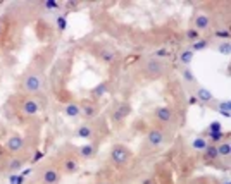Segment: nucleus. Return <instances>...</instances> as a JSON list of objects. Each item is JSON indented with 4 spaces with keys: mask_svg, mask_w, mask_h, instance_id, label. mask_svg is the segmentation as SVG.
<instances>
[{
    "mask_svg": "<svg viewBox=\"0 0 231 184\" xmlns=\"http://www.w3.org/2000/svg\"><path fill=\"white\" fill-rule=\"evenodd\" d=\"M164 69H166V66L157 59L147 60L145 66H143V72H145L147 76H150V77H159L160 74H164Z\"/></svg>",
    "mask_w": 231,
    "mask_h": 184,
    "instance_id": "nucleus-1",
    "label": "nucleus"
},
{
    "mask_svg": "<svg viewBox=\"0 0 231 184\" xmlns=\"http://www.w3.org/2000/svg\"><path fill=\"white\" fill-rule=\"evenodd\" d=\"M111 160L116 165H124V163H128V160H130V153H128V150L124 146L117 145V146H114L111 150Z\"/></svg>",
    "mask_w": 231,
    "mask_h": 184,
    "instance_id": "nucleus-2",
    "label": "nucleus"
},
{
    "mask_svg": "<svg viewBox=\"0 0 231 184\" xmlns=\"http://www.w3.org/2000/svg\"><path fill=\"white\" fill-rule=\"evenodd\" d=\"M41 88V79L36 74H28L24 79H22V90L28 93H36Z\"/></svg>",
    "mask_w": 231,
    "mask_h": 184,
    "instance_id": "nucleus-3",
    "label": "nucleus"
},
{
    "mask_svg": "<svg viewBox=\"0 0 231 184\" xmlns=\"http://www.w3.org/2000/svg\"><path fill=\"white\" fill-rule=\"evenodd\" d=\"M60 179V174L55 167H49V169H45L43 174H41V182L43 184H57Z\"/></svg>",
    "mask_w": 231,
    "mask_h": 184,
    "instance_id": "nucleus-4",
    "label": "nucleus"
},
{
    "mask_svg": "<svg viewBox=\"0 0 231 184\" xmlns=\"http://www.w3.org/2000/svg\"><path fill=\"white\" fill-rule=\"evenodd\" d=\"M147 140H148V143L152 146H160V145L164 143V133L159 131V129H152L148 133V136H147Z\"/></svg>",
    "mask_w": 231,
    "mask_h": 184,
    "instance_id": "nucleus-5",
    "label": "nucleus"
},
{
    "mask_svg": "<svg viewBox=\"0 0 231 184\" xmlns=\"http://www.w3.org/2000/svg\"><path fill=\"white\" fill-rule=\"evenodd\" d=\"M155 119L160 122H164V124H167V122L172 121V112L169 107H159L155 110Z\"/></svg>",
    "mask_w": 231,
    "mask_h": 184,
    "instance_id": "nucleus-6",
    "label": "nucleus"
},
{
    "mask_svg": "<svg viewBox=\"0 0 231 184\" xmlns=\"http://www.w3.org/2000/svg\"><path fill=\"white\" fill-rule=\"evenodd\" d=\"M130 105L128 103H121L119 107L114 110V114H112V119H114V122H121V121H124L126 119V115L130 114Z\"/></svg>",
    "mask_w": 231,
    "mask_h": 184,
    "instance_id": "nucleus-7",
    "label": "nucleus"
},
{
    "mask_svg": "<svg viewBox=\"0 0 231 184\" xmlns=\"http://www.w3.org/2000/svg\"><path fill=\"white\" fill-rule=\"evenodd\" d=\"M21 108H22V112L26 115H35L38 112V103H36V100H33V98H26L24 102H22V105H21Z\"/></svg>",
    "mask_w": 231,
    "mask_h": 184,
    "instance_id": "nucleus-8",
    "label": "nucleus"
},
{
    "mask_svg": "<svg viewBox=\"0 0 231 184\" xmlns=\"http://www.w3.org/2000/svg\"><path fill=\"white\" fill-rule=\"evenodd\" d=\"M7 148L12 153H17V151H21L22 148H24V140L19 138V136H11L7 140Z\"/></svg>",
    "mask_w": 231,
    "mask_h": 184,
    "instance_id": "nucleus-9",
    "label": "nucleus"
},
{
    "mask_svg": "<svg viewBox=\"0 0 231 184\" xmlns=\"http://www.w3.org/2000/svg\"><path fill=\"white\" fill-rule=\"evenodd\" d=\"M195 26H197V28H195V30L197 31H204V30H207V28H209L210 26V19L207 17V16H197V19H195Z\"/></svg>",
    "mask_w": 231,
    "mask_h": 184,
    "instance_id": "nucleus-10",
    "label": "nucleus"
},
{
    "mask_svg": "<svg viewBox=\"0 0 231 184\" xmlns=\"http://www.w3.org/2000/svg\"><path fill=\"white\" fill-rule=\"evenodd\" d=\"M62 169H64V172L73 174V172H76V170H78V162H76L73 157H67V159L64 160V163H62Z\"/></svg>",
    "mask_w": 231,
    "mask_h": 184,
    "instance_id": "nucleus-11",
    "label": "nucleus"
},
{
    "mask_svg": "<svg viewBox=\"0 0 231 184\" xmlns=\"http://www.w3.org/2000/svg\"><path fill=\"white\" fill-rule=\"evenodd\" d=\"M204 151H205V159H207V160H216L217 157H219V153H217V146H216V145H207Z\"/></svg>",
    "mask_w": 231,
    "mask_h": 184,
    "instance_id": "nucleus-12",
    "label": "nucleus"
},
{
    "mask_svg": "<svg viewBox=\"0 0 231 184\" xmlns=\"http://www.w3.org/2000/svg\"><path fill=\"white\" fill-rule=\"evenodd\" d=\"M197 100H200V102H212V93L209 91V90H205V88H198L197 91Z\"/></svg>",
    "mask_w": 231,
    "mask_h": 184,
    "instance_id": "nucleus-13",
    "label": "nucleus"
},
{
    "mask_svg": "<svg viewBox=\"0 0 231 184\" xmlns=\"http://www.w3.org/2000/svg\"><path fill=\"white\" fill-rule=\"evenodd\" d=\"M79 112H81V108H79L76 103H69V105L66 107V114L69 115V117H78Z\"/></svg>",
    "mask_w": 231,
    "mask_h": 184,
    "instance_id": "nucleus-14",
    "label": "nucleus"
},
{
    "mask_svg": "<svg viewBox=\"0 0 231 184\" xmlns=\"http://www.w3.org/2000/svg\"><path fill=\"white\" fill-rule=\"evenodd\" d=\"M179 60L183 64H190L193 60V50H183L181 55H179Z\"/></svg>",
    "mask_w": 231,
    "mask_h": 184,
    "instance_id": "nucleus-15",
    "label": "nucleus"
},
{
    "mask_svg": "<svg viewBox=\"0 0 231 184\" xmlns=\"http://www.w3.org/2000/svg\"><path fill=\"white\" fill-rule=\"evenodd\" d=\"M79 153H81V157H85V159H90V157H93L95 148L92 146V145H85V146H81Z\"/></svg>",
    "mask_w": 231,
    "mask_h": 184,
    "instance_id": "nucleus-16",
    "label": "nucleus"
},
{
    "mask_svg": "<svg viewBox=\"0 0 231 184\" xmlns=\"http://www.w3.org/2000/svg\"><path fill=\"white\" fill-rule=\"evenodd\" d=\"M217 153H219L221 157H229V153H231L229 143H221L219 146H217Z\"/></svg>",
    "mask_w": 231,
    "mask_h": 184,
    "instance_id": "nucleus-17",
    "label": "nucleus"
},
{
    "mask_svg": "<svg viewBox=\"0 0 231 184\" xmlns=\"http://www.w3.org/2000/svg\"><path fill=\"white\" fill-rule=\"evenodd\" d=\"M205 146H207V141H205L204 138H197V140H193V148H195V150H205Z\"/></svg>",
    "mask_w": 231,
    "mask_h": 184,
    "instance_id": "nucleus-18",
    "label": "nucleus"
},
{
    "mask_svg": "<svg viewBox=\"0 0 231 184\" xmlns=\"http://www.w3.org/2000/svg\"><path fill=\"white\" fill-rule=\"evenodd\" d=\"M186 38H188V40L197 41L198 38H200V31H197V30H193V28H191V30H188V31H186Z\"/></svg>",
    "mask_w": 231,
    "mask_h": 184,
    "instance_id": "nucleus-19",
    "label": "nucleus"
},
{
    "mask_svg": "<svg viewBox=\"0 0 231 184\" xmlns=\"http://www.w3.org/2000/svg\"><path fill=\"white\" fill-rule=\"evenodd\" d=\"M21 165H22V162L19 159H14V160H11V163H9V170H12V172H16V170H19L21 169Z\"/></svg>",
    "mask_w": 231,
    "mask_h": 184,
    "instance_id": "nucleus-20",
    "label": "nucleus"
},
{
    "mask_svg": "<svg viewBox=\"0 0 231 184\" xmlns=\"http://www.w3.org/2000/svg\"><path fill=\"white\" fill-rule=\"evenodd\" d=\"M219 110L223 112L224 117H229V115H231V112H229V102H223V103H221V105H219Z\"/></svg>",
    "mask_w": 231,
    "mask_h": 184,
    "instance_id": "nucleus-21",
    "label": "nucleus"
},
{
    "mask_svg": "<svg viewBox=\"0 0 231 184\" xmlns=\"http://www.w3.org/2000/svg\"><path fill=\"white\" fill-rule=\"evenodd\" d=\"M95 112H97V108H95V107H92V105H83V114H85L86 117L95 115Z\"/></svg>",
    "mask_w": 231,
    "mask_h": 184,
    "instance_id": "nucleus-22",
    "label": "nucleus"
},
{
    "mask_svg": "<svg viewBox=\"0 0 231 184\" xmlns=\"http://www.w3.org/2000/svg\"><path fill=\"white\" fill-rule=\"evenodd\" d=\"M102 60H104V62H112V60H114V53H112L111 50H104L102 52Z\"/></svg>",
    "mask_w": 231,
    "mask_h": 184,
    "instance_id": "nucleus-23",
    "label": "nucleus"
},
{
    "mask_svg": "<svg viewBox=\"0 0 231 184\" xmlns=\"http://www.w3.org/2000/svg\"><path fill=\"white\" fill-rule=\"evenodd\" d=\"M78 134H79V136H81V138H88L90 134H92V131H90V127H86V126H83V127H81V129H79V131H78Z\"/></svg>",
    "mask_w": 231,
    "mask_h": 184,
    "instance_id": "nucleus-24",
    "label": "nucleus"
},
{
    "mask_svg": "<svg viewBox=\"0 0 231 184\" xmlns=\"http://www.w3.org/2000/svg\"><path fill=\"white\" fill-rule=\"evenodd\" d=\"M205 47H207V40H200V41H195L193 43V50H202Z\"/></svg>",
    "mask_w": 231,
    "mask_h": 184,
    "instance_id": "nucleus-25",
    "label": "nucleus"
},
{
    "mask_svg": "<svg viewBox=\"0 0 231 184\" xmlns=\"http://www.w3.org/2000/svg\"><path fill=\"white\" fill-rule=\"evenodd\" d=\"M219 52H221V53H229V52H231V45L228 43V41H226V43H221L219 45Z\"/></svg>",
    "mask_w": 231,
    "mask_h": 184,
    "instance_id": "nucleus-26",
    "label": "nucleus"
},
{
    "mask_svg": "<svg viewBox=\"0 0 231 184\" xmlns=\"http://www.w3.org/2000/svg\"><path fill=\"white\" fill-rule=\"evenodd\" d=\"M221 129H223V127H221L219 122H212V124L209 126V133H219Z\"/></svg>",
    "mask_w": 231,
    "mask_h": 184,
    "instance_id": "nucleus-27",
    "label": "nucleus"
},
{
    "mask_svg": "<svg viewBox=\"0 0 231 184\" xmlns=\"http://www.w3.org/2000/svg\"><path fill=\"white\" fill-rule=\"evenodd\" d=\"M214 34H216L217 38H229V31L228 30H217Z\"/></svg>",
    "mask_w": 231,
    "mask_h": 184,
    "instance_id": "nucleus-28",
    "label": "nucleus"
},
{
    "mask_svg": "<svg viewBox=\"0 0 231 184\" xmlns=\"http://www.w3.org/2000/svg\"><path fill=\"white\" fill-rule=\"evenodd\" d=\"M209 136H210V140L212 141H219V140H223V131H219V133H209Z\"/></svg>",
    "mask_w": 231,
    "mask_h": 184,
    "instance_id": "nucleus-29",
    "label": "nucleus"
},
{
    "mask_svg": "<svg viewBox=\"0 0 231 184\" xmlns=\"http://www.w3.org/2000/svg\"><path fill=\"white\" fill-rule=\"evenodd\" d=\"M183 77H185L186 81H190V83L195 81V76H193V72H191V71H185V72H183Z\"/></svg>",
    "mask_w": 231,
    "mask_h": 184,
    "instance_id": "nucleus-30",
    "label": "nucleus"
},
{
    "mask_svg": "<svg viewBox=\"0 0 231 184\" xmlns=\"http://www.w3.org/2000/svg\"><path fill=\"white\" fill-rule=\"evenodd\" d=\"M21 182H22V177H17V176L11 177V184H21Z\"/></svg>",
    "mask_w": 231,
    "mask_h": 184,
    "instance_id": "nucleus-31",
    "label": "nucleus"
},
{
    "mask_svg": "<svg viewBox=\"0 0 231 184\" xmlns=\"http://www.w3.org/2000/svg\"><path fill=\"white\" fill-rule=\"evenodd\" d=\"M45 5H47V9H54V7H57V2H54V0H49V2H45Z\"/></svg>",
    "mask_w": 231,
    "mask_h": 184,
    "instance_id": "nucleus-32",
    "label": "nucleus"
},
{
    "mask_svg": "<svg viewBox=\"0 0 231 184\" xmlns=\"http://www.w3.org/2000/svg\"><path fill=\"white\" fill-rule=\"evenodd\" d=\"M104 91H105V86H104V85H100L97 90H93V93H95V95H102Z\"/></svg>",
    "mask_w": 231,
    "mask_h": 184,
    "instance_id": "nucleus-33",
    "label": "nucleus"
},
{
    "mask_svg": "<svg viewBox=\"0 0 231 184\" xmlns=\"http://www.w3.org/2000/svg\"><path fill=\"white\" fill-rule=\"evenodd\" d=\"M57 22H59L60 30H64V28H66V17H59V21H57Z\"/></svg>",
    "mask_w": 231,
    "mask_h": 184,
    "instance_id": "nucleus-34",
    "label": "nucleus"
},
{
    "mask_svg": "<svg viewBox=\"0 0 231 184\" xmlns=\"http://www.w3.org/2000/svg\"><path fill=\"white\" fill-rule=\"evenodd\" d=\"M157 55H159V57H167V55H169V52L162 48V50H159V52H157Z\"/></svg>",
    "mask_w": 231,
    "mask_h": 184,
    "instance_id": "nucleus-35",
    "label": "nucleus"
},
{
    "mask_svg": "<svg viewBox=\"0 0 231 184\" xmlns=\"http://www.w3.org/2000/svg\"><path fill=\"white\" fill-rule=\"evenodd\" d=\"M188 103H190V105H195V103H198L197 96H190V100H188Z\"/></svg>",
    "mask_w": 231,
    "mask_h": 184,
    "instance_id": "nucleus-36",
    "label": "nucleus"
},
{
    "mask_svg": "<svg viewBox=\"0 0 231 184\" xmlns=\"http://www.w3.org/2000/svg\"><path fill=\"white\" fill-rule=\"evenodd\" d=\"M0 159H2V148H0Z\"/></svg>",
    "mask_w": 231,
    "mask_h": 184,
    "instance_id": "nucleus-37",
    "label": "nucleus"
},
{
    "mask_svg": "<svg viewBox=\"0 0 231 184\" xmlns=\"http://www.w3.org/2000/svg\"><path fill=\"white\" fill-rule=\"evenodd\" d=\"M197 184H205V182H197Z\"/></svg>",
    "mask_w": 231,
    "mask_h": 184,
    "instance_id": "nucleus-38",
    "label": "nucleus"
},
{
    "mask_svg": "<svg viewBox=\"0 0 231 184\" xmlns=\"http://www.w3.org/2000/svg\"><path fill=\"white\" fill-rule=\"evenodd\" d=\"M0 31H2V26H0Z\"/></svg>",
    "mask_w": 231,
    "mask_h": 184,
    "instance_id": "nucleus-39",
    "label": "nucleus"
},
{
    "mask_svg": "<svg viewBox=\"0 0 231 184\" xmlns=\"http://www.w3.org/2000/svg\"><path fill=\"white\" fill-rule=\"evenodd\" d=\"M100 184H105V182H100Z\"/></svg>",
    "mask_w": 231,
    "mask_h": 184,
    "instance_id": "nucleus-40",
    "label": "nucleus"
}]
</instances>
